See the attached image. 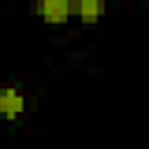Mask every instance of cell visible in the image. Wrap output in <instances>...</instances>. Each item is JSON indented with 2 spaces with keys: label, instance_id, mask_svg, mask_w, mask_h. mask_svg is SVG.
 I'll return each mask as SVG.
<instances>
[{
  "label": "cell",
  "instance_id": "1",
  "mask_svg": "<svg viewBox=\"0 0 149 149\" xmlns=\"http://www.w3.org/2000/svg\"><path fill=\"white\" fill-rule=\"evenodd\" d=\"M23 112H26V93L14 84L0 86V116L5 121H16L23 116Z\"/></svg>",
  "mask_w": 149,
  "mask_h": 149
},
{
  "label": "cell",
  "instance_id": "2",
  "mask_svg": "<svg viewBox=\"0 0 149 149\" xmlns=\"http://www.w3.org/2000/svg\"><path fill=\"white\" fill-rule=\"evenodd\" d=\"M33 9L44 23H51V26H63L74 16L72 7L63 0H35Z\"/></svg>",
  "mask_w": 149,
  "mask_h": 149
},
{
  "label": "cell",
  "instance_id": "3",
  "mask_svg": "<svg viewBox=\"0 0 149 149\" xmlns=\"http://www.w3.org/2000/svg\"><path fill=\"white\" fill-rule=\"evenodd\" d=\"M105 0H77L74 16L81 23H98L105 14Z\"/></svg>",
  "mask_w": 149,
  "mask_h": 149
},
{
  "label": "cell",
  "instance_id": "4",
  "mask_svg": "<svg viewBox=\"0 0 149 149\" xmlns=\"http://www.w3.org/2000/svg\"><path fill=\"white\" fill-rule=\"evenodd\" d=\"M63 2H68V5L72 7V12H74V7H77V0H63Z\"/></svg>",
  "mask_w": 149,
  "mask_h": 149
}]
</instances>
